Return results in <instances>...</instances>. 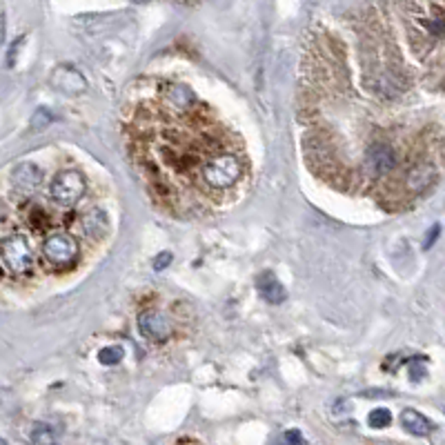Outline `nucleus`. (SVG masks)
Masks as SVG:
<instances>
[{"label": "nucleus", "instance_id": "f257e3e1", "mask_svg": "<svg viewBox=\"0 0 445 445\" xmlns=\"http://www.w3.org/2000/svg\"><path fill=\"white\" fill-rule=\"evenodd\" d=\"M200 176L212 189H227L243 176V163L234 154H214L200 165Z\"/></svg>", "mask_w": 445, "mask_h": 445}, {"label": "nucleus", "instance_id": "f03ea898", "mask_svg": "<svg viewBox=\"0 0 445 445\" xmlns=\"http://www.w3.org/2000/svg\"><path fill=\"white\" fill-rule=\"evenodd\" d=\"M41 254L52 270L65 272V270H71L78 263L80 247H78V240L71 234L56 232V234H50L43 240Z\"/></svg>", "mask_w": 445, "mask_h": 445}, {"label": "nucleus", "instance_id": "7ed1b4c3", "mask_svg": "<svg viewBox=\"0 0 445 445\" xmlns=\"http://www.w3.org/2000/svg\"><path fill=\"white\" fill-rule=\"evenodd\" d=\"M0 261H3L7 272L16 276H25L34 272V265H36L29 240L20 234H11L0 240Z\"/></svg>", "mask_w": 445, "mask_h": 445}, {"label": "nucleus", "instance_id": "20e7f679", "mask_svg": "<svg viewBox=\"0 0 445 445\" xmlns=\"http://www.w3.org/2000/svg\"><path fill=\"white\" fill-rule=\"evenodd\" d=\"M85 189H87L85 176L78 170H63L52 180V196L60 205H74L76 200L82 198Z\"/></svg>", "mask_w": 445, "mask_h": 445}, {"label": "nucleus", "instance_id": "39448f33", "mask_svg": "<svg viewBox=\"0 0 445 445\" xmlns=\"http://www.w3.org/2000/svg\"><path fill=\"white\" fill-rule=\"evenodd\" d=\"M363 167L372 178L386 176L396 167V152L390 145H386V143H377V145H372L365 152Z\"/></svg>", "mask_w": 445, "mask_h": 445}, {"label": "nucleus", "instance_id": "423d86ee", "mask_svg": "<svg viewBox=\"0 0 445 445\" xmlns=\"http://www.w3.org/2000/svg\"><path fill=\"white\" fill-rule=\"evenodd\" d=\"M138 330L145 339L154 341V343H163L172 336L174 328L172 321L165 314H161L159 309H147L138 316Z\"/></svg>", "mask_w": 445, "mask_h": 445}, {"label": "nucleus", "instance_id": "0eeeda50", "mask_svg": "<svg viewBox=\"0 0 445 445\" xmlns=\"http://www.w3.org/2000/svg\"><path fill=\"white\" fill-rule=\"evenodd\" d=\"M11 185L20 194H31L41 185V170L34 163H20L11 170Z\"/></svg>", "mask_w": 445, "mask_h": 445}, {"label": "nucleus", "instance_id": "6e6552de", "mask_svg": "<svg viewBox=\"0 0 445 445\" xmlns=\"http://www.w3.org/2000/svg\"><path fill=\"white\" fill-rule=\"evenodd\" d=\"M54 85L69 96H78V94H85L87 89V82L85 78L80 76V71H76L74 67H58L54 71V78H52Z\"/></svg>", "mask_w": 445, "mask_h": 445}, {"label": "nucleus", "instance_id": "1a4fd4ad", "mask_svg": "<svg viewBox=\"0 0 445 445\" xmlns=\"http://www.w3.org/2000/svg\"><path fill=\"white\" fill-rule=\"evenodd\" d=\"M165 105L172 107L174 112L187 114L194 110L196 105V94L187 85H170L165 89Z\"/></svg>", "mask_w": 445, "mask_h": 445}, {"label": "nucleus", "instance_id": "9d476101", "mask_svg": "<svg viewBox=\"0 0 445 445\" xmlns=\"http://www.w3.org/2000/svg\"><path fill=\"white\" fill-rule=\"evenodd\" d=\"M435 180H437L435 165L421 163L407 172V189H410L412 194H421V191H425L432 183H435Z\"/></svg>", "mask_w": 445, "mask_h": 445}, {"label": "nucleus", "instance_id": "9b49d317", "mask_svg": "<svg viewBox=\"0 0 445 445\" xmlns=\"http://www.w3.org/2000/svg\"><path fill=\"white\" fill-rule=\"evenodd\" d=\"M80 230L85 232V236L101 238L107 234V230H110V216H107V212L94 207L80 219Z\"/></svg>", "mask_w": 445, "mask_h": 445}, {"label": "nucleus", "instance_id": "f8f14e48", "mask_svg": "<svg viewBox=\"0 0 445 445\" xmlns=\"http://www.w3.org/2000/svg\"><path fill=\"white\" fill-rule=\"evenodd\" d=\"M256 285H258V292H261V296L265 298L268 303H272V305H279V303H283V300H285V296H287L285 287L279 283V279H276V276H274L272 272L261 274V276H258V281H256Z\"/></svg>", "mask_w": 445, "mask_h": 445}, {"label": "nucleus", "instance_id": "ddd939ff", "mask_svg": "<svg viewBox=\"0 0 445 445\" xmlns=\"http://www.w3.org/2000/svg\"><path fill=\"white\" fill-rule=\"evenodd\" d=\"M401 425L405 428V432H410L414 437H430L432 430H435V423L416 410H403Z\"/></svg>", "mask_w": 445, "mask_h": 445}, {"label": "nucleus", "instance_id": "4468645a", "mask_svg": "<svg viewBox=\"0 0 445 445\" xmlns=\"http://www.w3.org/2000/svg\"><path fill=\"white\" fill-rule=\"evenodd\" d=\"M31 443L34 445H56V432L47 423H36L31 428Z\"/></svg>", "mask_w": 445, "mask_h": 445}, {"label": "nucleus", "instance_id": "2eb2a0df", "mask_svg": "<svg viewBox=\"0 0 445 445\" xmlns=\"http://www.w3.org/2000/svg\"><path fill=\"white\" fill-rule=\"evenodd\" d=\"M123 356H125L123 347H118V345L103 347V350L99 352V360L103 365H116L118 360H123Z\"/></svg>", "mask_w": 445, "mask_h": 445}, {"label": "nucleus", "instance_id": "dca6fc26", "mask_svg": "<svg viewBox=\"0 0 445 445\" xmlns=\"http://www.w3.org/2000/svg\"><path fill=\"white\" fill-rule=\"evenodd\" d=\"M367 423L372 428H377V430H383V428H388L392 423V414H390V410H386V407H379V410L370 412Z\"/></svg>", "mask_w": 445, "mask_h": 445}, {"label": "nucleus", "instance_id": "f3484780", "mask_svg": "<svg viewBox=\"0 0 445 445\" xmlns=\"http://www.w3.org/2000/svg\"><path fill=\"white\" fill-rule=\"evenodd\" d=\"M50 114H47V110H38L36 112V116L31 118V127H36V129H43L47 123H50Z\"/></svg>", "mask_w": 445, "mask_h": 445}, {"label": "nucleus", "instance_id": "a211bd4d", "mask_svg": "<svg viewBox=\"0 0 445 445\" xmlns=\"http://www.w3.org/2000/svg\"><path fill=\"white\" fill-rule=\"evenodd\" d=\"M170 263H172V254H170V251H163L161 256H156V258H154L152 265H154V270H156V272H161V270H165L167 265H170Z\"/></svg>", "mask_w": 445, "mask_h": 445}, {"label": "nucleus", "instance_id": "6ab92c4d", "mask_svg": "<svg viewBox=\"0 0 445 445\" xmlns=\"http://www.w3.org/2000/svg\"><path fill=\"white\" fill-rule=\"evenodd\" d=\"M418 363H421V358H416L414 363L410 365V374H412V379H414V381H421V379H423V374H425V370H423V367H418Z\"/></svg>", "mask_w": 445, "mask_h": 445}, {"label": "nucleus", "instance_id": "aec40b11", "mask_svg": "<svg viewBox=\"0 0 445 445\" xmlns=\"http://www.w3.org/2000/svg\"><path fill=\"white\" fill-rule=\"evenodd\" d=\"M7 219H9V207L5 200H0V225H5Z\"/></svg>", "mask_w": 445, "mask_h": 445}, {"label": "nucleus", "instance_id": "412c9836", "mask_svg": "<svg viewBox=\"0 0 445 445\" xmlns=\"http://www.w3.org/2000/svg\"><path fill=\"white\" fill-rule=\"evenodd\" d=\"M437 236H439V225H435V227H432V232H430V238L425 240V245H423V247L428 249V247H432V245H435V240H437Z\"/></svg>", "mask_w": 445, "mask_h": 445}, {"label": "nucleus", "instance_id": "4be33fe9", "mask_svg": "<svg viewBox=\"0 0 445 445\" xmlns=\"http://www.w3.org/2000/svg\"><path fill=\"white\" fill-rule=\"evenodd\" d=\"M134 3H145V0H134Z\"/></svg>", "mask_w": 445, "mask_h": 445}]
</instances>
